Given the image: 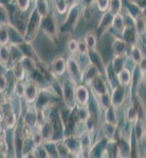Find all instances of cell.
I'll list each match as a JSON object with an SVG mask.
<instances>
[{"instance_id": "7c38bea8", "label": "cell", "mask_w": 146, "mask_h": 158, "mask_svg": "<svg viewBox=\"0 0 146 158\" xmlns=\"http://www.w3.org/2000/svg\"><path fill=\"white\" fill-rule=\"evenodd\" d=\"M107 144H108V140L103 139L99 140L95 143H92L88 151V156L89 157H103L105 151L107 150Z\"/></svg>"}, {"instance_id": "f1b7e54d", "label": "cell", "mask_w": 146, "mask_h": 158, "mask_svg": "<svg viewBox=\"0 0 146 158\" xmlns=\"http://www.w3.org/2000/svg\"><path fill=\"white\" fill-rule=\"evenodd\" d=\"M134 29L139 36H143L145 35L146 32V23H145V17L143 15H139V16L134 18Z\"/></svg>"}, {"instance_id": "83f0119b", "label": "cell", "mask_w": 146, "mask_h": 158, "mask_svg": "<svg viewBox=\"0 0 146 158\" xmlns=\"http://www.w3.org/2000/svg\"><path fill=\"white\" fill-rule=\"evenodd\" d=\"M86 56H88V58H89V60H90L91 64H93L94 67H96L97 69H99V70L101 69V67H102V69H103V70L105 69L101 55H100L99 53L96 52L95 49H94V50H89ZM100 72H101V70H100Z\"/></svg>"}, {"instance_id": "c3c4849f", "label": "cell", "mask_w": 146, "mask_h": 158, "mask_svg": "<svg viewBox=\"0 0 146 158\" xmlns=\"http://www.w3.org/2000/svg\"><path fill=\"white\" fill-rule=\"evenodd\" d=\"M67 49L71 55L77 53V41L75 39H70L67 42Z\"/></svg>"}, {"instance_id": "cb8c5ba5", "label": "cell", "mask_w": 146, "mask_h": 158, "mask_svg": "<svg viewBox=\"0 0 146 158\" xmlns=\"http://www.w3.org/2000/svg\"><path fill=\"white\" fill-rule=\"evenodd\" d=\"M103 112H104V121L119 126V117H117V108H114L113 106H110L108 109H106Z\"/></svg>"}, {"instance_id": "8fae6325", "label": "cell", "mask_w": 146, "mask_h": 158, "mask_svg": "<svg viewBox=\"0 0 146 158\" xmlns=\"http://www.w3.org/2000/svg\"><path fill=\"white\" fill-rule=\"evenodd\" d=\"M117 156L120 157H129L130 152H131V143H130V138L125 137L124 135H120V138L117 143Z\"/></svg>"}, {"instance_id": "1f68e13d", "label": "cell", "mask_w": 146, "mask_h": 158, "mask_svg": "<svg viewBox=\"0 0 146 158\" xmlns=\"http://www.w3.org/2000/svg\"><path fill=\"white\" fill-rule=\"evenodd\" d=\"M34 7L42 18L50 14V9H49V3L47 0H35Z\"/></svg>"}, {"instance_id": "7402d4cb", "label": "cell", "mask_w": 146, "mask_h": 158, "mask_svg": "<svg viewBox=\"0 0 146 158\" xmlns=\"http://www.w3.org/2000/svg\"><path fill=\"white\" fill-rule=\"evenodd\" d=\"M38 130H39L40 134H42V137L43 139V142L47 141H52V136H53V129H52V124H51L50 120L47 118L43 123L40 127H37Z\"/></svg>"}, {"instance_id": "e575fe53", "label": "cell", "mask_w": 146, "mask_h": 158, "mask_svg": "<svg viewBox=\"0 0 146 158\" xmlns=\"http://www.w3.org/2000/svg\"><path fill=\"white\" fill-rule=\"evenodd\" d=\"M96 99V102L99 104V108L101 111H105L111 106V97H110V92L106 93L104 95H101L99 97H94Z\"/></svg>"}, {"instance_id": "d6986e66", "label": "cell", "mask_w": 146, "mask_h": 158, "mask_svg": "<svg viewBox=\"0 0 146 158\" xmlns=\"http://www.w3.org/2000/svg\"><path fill=\"white\" fill-rule=\"evenodd\" d=\"M132 135H135V140L139 143L145 138V127L142 118H138L132 123Z\"/></svg>"}, {"instance_id": "6da1fadb", "label": "cell", "mask_w": 146, "mask_h": 158, "mask_svg": "<svg viewBox=\"0 0 146 158\" xmlns=\"http://www.w3.org/2000/svg\"><path fill=\"white\" fill-rule=\"evenodd\" d=\"M40 23H42V17L38 14L35 7H33L31 12L29 19L25 24V30L24 32V40L27 43H32L33 40L36 38L37 33L40 29Z\"/></svg>"}, {"instance_id": "44dd1931", "label": "cell", "mask_w": 146, "mask_h": 158, "mask_svg": "<svg viewBox=\"0 0 146 158\" xmlns=\"http://www.w3.org/2000/svg\"><path fill=\"white\" fill-rule=\"evenodd\" d=\"M113 17H114V15L111 14L109 11L104 13V15L102 16V18L100 19L99 24H97V30L101 31V35H103V33L106 32L107 30H109V27L112 25Z\"/></svg>"}, {"instance_id": "7dc6e473", "label": "cell", "mask_w": 146, "mask_h": 158, "mask_svg": "<svg viewBox=\"0 0 146 158\" xmlns=\"http://www.w3.org/2000/svg\"><path fill=\"white\" fill-rule=\"evenodd\" d=\"M88 51H89V49H88V47H87L86 42L84 41V39L77 41V53L79 55L85 56V55H87Z\"/></svg>"}, {"instance_id": "ffe728a7", "label": "cell", "mask_w": 146, "mask_h": 158, "mask_svg": "<svg viewBox=\"0 0 146 158\" xmlns=\"http://www.w3.org/2000/svg\"><path fill=\"white\" fill-rule=\"evenodd\" d=\"M140 110L135 106V101H131L125 111V120L130 123H134L138 118H140Z\"/></svg>"}, {"instance_id": "60d3db41", "label": "cell", "mask_w": 146, "mask_h": 158, "mask_svg": "<svg viewBox=\"0 0 146 158\" xmlns=\"http://www.w3.org/2000/svg\"><path fill=\"white\" fill-rule=\"evenodd\" d=\"M54 7L60 15L66 14L68 11V0H54Z\"/></svg>"}, {"instance_id": "9c48e42d", "label": "cell", "mask_w": 146, "mask_h": 158, "mask_svg": "<svg viewBox=\"0 0 146 158\" xmlns=\"http://www.w3.org/2000/svg\"><path fill=\"white\" fill-rule=\"evenodd\" d=\"M81 12H82L81 3L79 2H74L72 6L68 9L67 16H66V19L63 22V24L67 27H73L76 22H77L79 16H81Z\"/></svg>"}, {"instance_id": "30bf717a", "label": "cell", "mask_w": 146, "mask_h": 158, "mask_svg": "<svg viewBox=\"0 0 146 158\" xmlns=\"http://www.w3.org/2000/svg\"><path fill=\"white\" fill-rule=\"evenodd\" d=\"M90 100V91L88 86L81 83L75 86V101L76 106H87Z\"/></svg>"}, {"instance_id": "ee69618b", "label": "cell", "mask_w": 146, "mask_h": 158, "mask_svg": "<svg viewBox=\"0 0 146 158\" xmlns=\"http://www.w3.org/2000/svg\"><path fill=\"white\" fill-rule=\"evenodd\" d=\"M10 24V16L9 12L6 6L0 4V25H7Z\"/></svg>"}, {"instance_id": "d6a6232c", "label": "cell", "mask_w": 146, "mask_h": 158, "mask_svg": "<svg viewBox=\"0 0 146 158\" xmlns=\"http://www.w3.org/2000/svg\"><path fill=\"white\" fill-rule=\"evenodd\" d=\"M78 138H79V142H81L83 151H89L90 147L92 146V143H93V141H92V134L85 131L79 135Z\"/></svg>"}, {"instance_id": "5bb4252c", "label": "cell", "mask_w": 146, "mask_h": 158, "mask_svg": "<svg viewBox=\"0 0 146 158\" xmlns=\"http://www.w3.org/2000/svg\"><path fill=\"white\" fill-rule=\"evenodd\" d=\"M99 75H102V73L100 72L99 69L94 67L93 64H91V63H89L83 70V81H82V83L89 86L90 82L93 80V78H95Z\"/></svg>"}, {"instance_id": "8992f818", "label": "cell", "mask_w": 146, "mask_h": 158, "mask_svg": "<svg viewBox=\"0 0 146 158\" xmlns=\"http://www.w3.org/2000/svg\"><path fill=\"white\" fill-rule=\"evenodd\" d=\"M39 86L34 80H29L24 83V100L28 104H34L39 94Z\"/></svg>"}, {"instance_id": "4fadbf2b", "label": "cell", "mask_w": 146, "mask_h": 158, "mask_svg": "<svg viewBox=\"0 0 146 158\" xmlns=\"http://www.w3.org/2000/svg\"><path fill=\"white\" fill-rule=\"evenodd\" d=\"M9 50H10V67H12L14 63L20 62L25 57L24 51L18 44H14V43H9Z\"/></svg>"}, {"instance_id": "4dcf8cb0", "label": "cell", "mask_w": 146, "mask_h": 158, "mask_svg": "<svg viewBox=\"0 0 146 158\" xmlns=\"http://www.w3.org/2000/svg\"><path fill=\"white\" fill-rule=\"evenodd\" d=\"M129 56H130V59H131V61L134 62L135 65H139L140 62L143 60V58H144V55H143L142 50L138 47V44L132 45V47L130 48Z\"/></svg>"}, {"instance_id": "9a60e30c", "label": "cell", "mask_w": 146, "mask_h": 158, "mask_svg": "<svg viewBox=\"0 0 146 158\" xmlns=\"http://www.w3.org/2000/svg\"><path fill=\"white\" fill-rule=\"evenodd\" d=\"M51 69H52V72L55 76H63L64 74L66 73V70H67L66 58H64L63 56L56 57L55 59L52 61Z\"/></svg>"}, {"instance_id": "4316f807", "label": "cell", "mask_w": 146, "mask_h": 158, "mask_svg": "<svg viewBox=\"0 0 146 158\" xmlns=\"http://www.w3.org/2000/svg\"><path fill=\"white\" fill-rule=\"evenodd\" d=\"M110 63H111V67L113 69L114 73L117 75L123 69L126 68L127 58H126V56H114L113 60H112Z\"/></svg>"}, {"instance_id": "7bdbcfd3", "label": "cell", "mask_w": 146, "mask_h": 158, "mask_svg": "<svg viewBox=\"0 0 146 158\" xmlns=\"http://www.w3.org/2000/svg\"><path fill=\"white\" fill-rule=\"evenodd\" d=\"M20 62H21V64L24 65V68L25 69L27 72H34V71L36 70L35 61H34V59H32V58L27 57V56H25V57L20 61Z\"/></svg>"}, {"instance_id": "d590c367", "label": "cell", "mask_w": 146, "mask_h": 158, "mask_svg": "<svg viewBox=\"0 0 146 158\" xmlns=\"http://www.w3.org/2000/svg\"><path fill=\"white\" fill-rule=\"evenodd\" d=\"M0 64L2 67L10 64V50L7 45H0Z\"/></svg>"}, {"instance_id": "f907efd6", "label": "cell", "mask_w": 146, "mask_h": 158, "mask_svg": "<svg viewBox=\"0 0 146 158\" xmlns=\"http://www.w3.org/2000/svg\"><path fill=\"white\" fill-rule=\"evenodd\" d=\"M81 2L85 7H89L90 6H92L94 2H95V0H81Z\"/></svg>"}, {"instance_id": "5b68a950", "label": "cell", "mask_w": 146, "mask_h": 158, "mask_svg": "<svg viewBox=\"0 0 146 158\" xmlns=\"http://www.w3.org/2000/svg\"><path fill=\"white\" fill-rule=\"evenodd\" d=\"M61 140L64 141V143L66 144V147L68 148L70 155H72L74 157H81L82 156V149L81 142H79L78 136H76L75 134L72 135H65V136L61 138Z\"/></svg>"}, {"instance_id": "3957f363", "label": "cell", "mask_w": 146, "mask_h": 158, "mask_svg": "<svg viewBox=\"0 0 146 158\" xmlns=\"http://www.w3.org/2000/svg\"><path fill=\"white\" fill-rule=\"evenodd\" d=\"M66 63H67L66 72H68L69 79L75 83L76 85H81L82 81H83V69L79 64L78 60L73 55H70L66 59Z\"/></svg>"}, {"instance_id": "d4e9b609", "label": "cell", "mask_w": 146, "mask_h": 158, "mask_svg": "<svg viewBox=\"0 0 146 158\" xmlns=\"http://www.w3.org/2000/svg\"><path fill=\"white\" fill-rule=\"evenodd\" d=\"M117 81H119V85H121L123 86H129L130 83L132 81V73L130 72L129 69L125 68L117 75Z\"/></svg>"}, {"instance_id": "2e32d148", "label": "cell", "mask_w": 146, "mask_h": 158, "mask_svg": "<svg viewBox=\"0 0 146 158\" xmlns=\"http://www.w3.org/2000/svg\"><path fill=\"white\" fill-rule=\"evenodd\" d=\"M101 131L104 135V138L108 141H114L116 140V135L117 131V124H112L109 122L104 121L101 126Z\"/></svg>"}, {"instance_id": "f35d334b", "label": "cell", "mask_w": 146, "mask_h": 158, "mask_svg": "<svg viewBox=\"0 0 146 158\" xmlns=\"http://www.w3.org/2000/svg\"><path fill=\"white\" fill-rule=\"evenodd\" d=\"M84 41L86 42V44L89 50H94L96 48L97 39H96V36L94 35V33H92V32L87 33L85 38H84Z\"/></svg>"}, {"instance_id": "ac0fdd59", "label": "cell", "mask_w": 146, "mask_h": 158, "mask_svg": "<svg viewBox=\"0 0 146 158\" xmlns=\"http://www.w3.org/2000/svg\"><path fill=\"white\" fill-rule=\"evenodd\" d=\"M128 47L124 39L121 38H116L112 42V52L114 56H127L128 53Z\"/></svg>"}, {"instance_id": "ab89813d", "label": "cell", "mask_w": 146, "mask_h": 158, "mask_svg": "<svg viewBox=\"0 0 146 158\" xmlns=\"http://www.w3.org/2000/svg\"><path fill=\"white\" fill-rule=\"evenodd\" d=\"M10 43V34L7 25H0V45H7Z\"/></svg>"}, {"instance_id": "ba28073f", "label": "cell", "mask_w": 146, "mask_h": 158, "mask_svg": "<svg viewBox=\"0 0 146 158\" xmlns=\"http://www.w3.org/2000/svg\"><path fill=\"white\" fill-rule=\"evenodd\" d=\"M89 86H90V90L94 97H99V96L104 95V94L110 92L108 83L105 81V79L102 77V75H99L95 78H93V80L90 82Z\"/></svg>"}, {"instance_id": "603a6c76", "label": "cell", "mask_w": 146, "mask_h": 158, "mask_svg": "<svg viewBox=\"0 0 146 158\" xmlns=\"http://www.w3.org/2000/svg\"><path fill=\"white\" fill-rule=\"evenodd\" d=\"M10 69H11V73L15 80H17V81L24 80L25 75H27V71H25V69L24 68V65L21 64V62L14 63Z\"/></svg>"}, {"instance_id": "484cf974", "label": "cell", "mask_w": 146, "mask_h": 158, "mask_svg": "<svg viewBox=\"0 0 146 158\" xmlns=\"http://www.w3.org/2000/svg\"><path fill=\"white\" fill-rule=\"evenodd\" d=\"M111 27H113V29L117 31V33H119L120 35H123L125 29H126V22H125V18L121 13L114 15Z\"/></svg>"}, {"instance_id": "52a82bcc", "label": "cell", "mask_w": 146, "mask_h": 158, "mask_svg": "<svg viewBox=\"0 0 146 158\" xmlns=\"http://www.w3.org/2000/svg\"><path fill=\"white\" fill-rule=\"evenodd\" d=\"M110 97H111V106H113L117 109L121 108L127 97L126 86H123L121 85L114 86L112 89V92L110 93Z\"/></svg>"}, {"instance_id": "b9f144b4", "label": "cell", "mask_w": 146, "mask_h": 158, "mask_svg": "<svg viewBox=\"0 0 146 158\" xmlns=\"http://www.w3.org/2000/svg\"><path fill=\"white\" fill-rule=\"evenodd\" d=\"M33 154H34V157H38V158H50V154H49L47 148L45 147V144H43V143L35 147Z\"/></svg>"}, {"instance_id": "e0dca14e", "label": "cell", "mask_w": 146, "mask_h": 158, "mask_svg": "<svg viewBox=\"0 0 146 158\" xmlns=\"http://www.w3.org/2000/svg\"><path fill=\"white\" fill-rule=\"evenodd\" d=\"M22 123L27 124V126H29L33 129L37 127V114L36 109L34 106H29L25 110L24 118H22Z\"/></svg>"}, {"instance_id": "74e56055", "label": "cell", "mask_w": 146, "mask_h": 158, "mask_svg": "<svg viewBox=\"0 0 146 158\" xmlns=\"http://www.w3.org/2000/svg\"><path fill=\"white\" fill-rule=\"evenodd\" d=\"M123 9V1L122 0H109V7L108 11L113 15L120 14Z\"/></svg>"}, {"instance_id": "f546056e", "label": "cell", "mask_w": 146, "mask_h": 158, "mask_svg": "<svg viewBox=\"0 0 146 158\" xmlns=\"http://www.w3.org/2000/svg\"><path fill=\"white\" fill-rule=\"evenodd\" d=\"M76 117L77 121L85 122L91 116V111L89 109V103L87 106H76Z\"/></svg>"}, {"instance_id": "681fc988", "label": "cell", "mask_w": 146, "mask_h": 158, "mask_svg": "<svg viewBox=\"0 0 146 158\" xmlns=\"http://www.w3.org/2000/svg\"><path fill=\"white\" fill-rule=\"evenodd\" d=\"M7 78L4 74H0V94H3L7 90Z\"/></svg>"}, {"instance_id": "bcb514c9", "label": "cell", "mask_w": 146, "mask_h": 158, "mask_svg": "<svg viewBox=\"0 0 146 158\" xmlns=\"http://www.w3.org/2000/svg\"><path fill=\"white\" fill-rule=\"evenodd\" d=\"M95 4L100 12H107L109 7V0H95Z\"/></svg>"}, {"instance_id": "8d00e7d4", "label": "cell", "mask_w": 146, "mask_h": 158, "mask_svg": "<svg viewBox=\"0 0 146 158\" xmlns=\"http://www.w3.org/2000/svg\"><path fill=\"white\" fill-rule=\"evenodd\" d=\"M13 93L18 99H24V81H17L15 80L14 85H13Z\"/></svg>"}, {"instance_id": "7a4b0ae2", "label": "cell", "mask_w": 146, "mask_h": 158, "mask_svg": "<svg viewBox=\"0 0 146 158\" xmlns=\"http://www.w3.org/2000/svg\"><path fill=\"white\" fill-rule=\"evenodd\" d=\"M75 86L76 85L72 82L70 79H66L60 86L64 103H65L67 110H69L70 112H73L77 106L75 101Z\"/></svg>"}, {"instance_id": "f6af8a7d", "label": "cell", "mask_w": 146, "mask_h": 158, "mask_svg": "<svg viewBox=\"0 0 146 158\" xmlns=\"http://www.w3.org/2000/svg\"><path fill=\"white\" fill-rule=\"evenodd\" d=\"M19 12H27L31 6V0H15Z\"/></svg>"}, {"instance_id": "836d02e7", "label": "cell", "mask_w": 146, "mask_h": 158, "mask_svg": "<svg viewBox=\"0 0 146 158\" xmlns=\"http://www.w3.org/2000/svg\"><path fill=\"white\" fill-rule=\"evenodd\" d=\"M55 142V149H56V154H57V157L60 158H67L70 155V152H69L68 148L66 147V144L64 143V141L61 139L56 140Z\"/></svg>"}, {"instance_id": "277c9868", "label": "cell", "mask_w": 146, "mask_h": 158, "mask_svg": "<svg viewBox=\"0 0 146 158\" xmlns=\"http://www.w3.org/2000/svg\"><path fill=\"white\" fill-rule=\"evenodd\" d=\"M40 29L43 31L46 36H48L50 39H55L58 36V23L56 21L55 17L53 15L49 14L46 17L42 18Z\"/></svg>"}]
</instances>
